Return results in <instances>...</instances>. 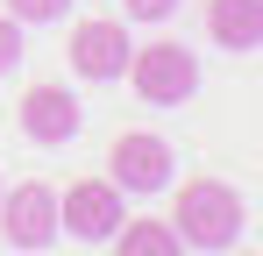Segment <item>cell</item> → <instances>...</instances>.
<instances>
[{"mask_svg":"<svg viewBox=\"0 0 263 256\" xmlns=\"http://www.w3.org/2000/svg\"><path fill=\"white\" fill-rule=\"evenodd\" d=\"M171 213H178L171 235L185 249H235L242 228H249V207H242V192H235L228 178H185Z\"/></svg>","mask_w":263,"mask_h":256,"instance_id":"cell-1","label":"cell"},{"mask_svg":"<svg viewBox=\"0 0 263 256\" xmlns=\"http://www.w3.org/2000/svg\"><path fill=\"white\" fill-rule=\"evenodd\" d=\"M128 85L149 107H185L199 93V57L185 43H142V50H128Z\"/></svg>","mask_w":263,"mask_h":256,"instance_id":"cell-2","label":"cell"},{"mask_svg":"<svg viewBox=\"0 0 263 256\" xmlns=\"http://www.w3.org/2000/svg\"><path fill=\"white\" fill-rule=\"evenodd\" d=\"M178 178V150L164 135H149V128H128V135H114V150H107V185L128 199V192H171Z\"/></svg>","mask_w":263,"mask_h":256,"instance_id":"cell-3","label":"cell"},{"mask_svg":"<svg viewBox=\"0 0 263 256\" xmlns=\"http://www.w3.org/2000/svg\"><path fill=\"white\" fill-rule=\"evenodd\" d=\"M121 228V192L107 178H79L57 192V235H79V242H107Z\"/></svg>","mask_w":263,"mask_h":256,"instance_id":"cell-4","label":"cell"},{"mask_svg":"<svg viewBox=\"0 0 263 256\" xmlns=\"http://www.w3.org/2000/svg\"><path fill=\"white\" fill-rule=\"evenodd\" d=\"M0 228L14 249H50L57 242V192L43 178H22L14 192H0Z\"/></svg>","mask_w":263,"mask_h":256,"instance_id":"cell-5","label":"cell"},{"mask_svg":"<svg viewBox=\"0 0 263 256\" xmlns=\"http://www.w3.org/2000/svg\"><path fill=\"white\" fill-rule=\"evenodd\" d=\"M71 71L92 85H107V79H121L128 71V29L121 22H107V14H92V22H71Z\"/></svg>","mask_w":263,"mask_h":256,"instance_id":"cell-6","label":"cell"},{"mask_svg":"<svg viewBox=\"0 0 263 256\" xmlns=\"http://www.w3.org/2000/svg\"><path fill=\"white\" fill-rule=\"evenodd\" d=\"M14 114H22V135H29L36 150H64V142L79 135V121H86V114H79V100H71L64 85H29Z\"/></svg>","mask_w":263,"mask_h":256,"instance_id":"cell-7","label":"cell"},{"mask_svg":"<svg viewBox=\"0 0 263 256\" xmlns=\"http://www.w3.org/2000/svg\"><path fill=\"white\" fill-rule=\"evenodd\" d=\"M206 36L220 50H256L263 43V0H206Z\"/></svg>","mask_w":263,"mask_h":256,"instance_id":"cell-8","label":"cell"},{"mask_svg":"<svg viewBox=\"0 0 263 256\" xmlns=\"http://www.w3.org/2000/svg\"><path fill=\"white\" fill-rule=\"evenodd\" d=\"M107 242H114V256H185V242L171 235V221H157V213H142V221H121Z\"/></svg>","mask_w":263,"mask_h":256,"instance_id":"cell-9","label":"cell"},{"mask_svg":"<svg viewBox=\"0 0 263 256\" xmlns=\"http://www.w3.org/2000/svg\"><path fill=\"white\" fill-rule=\"evenodd\" d=\"M64 7H71V0H7L14 22H64Z\"/></svg>","mask_w":263,"mask_h":256,"instance_id":"cell-10","label":"cell"},{"mask_svg":"<svg viewBox=\"0 0 263 256\" xmlns=\"http://www.w3.org/2000/svg\"><path fill=\"white\" fill-rule=\"evenodd\" d=\"M14 64H22V22H14V14L0 7V79H7Z\"/></svg>","mask_w":263,"mask_h":256,"instance_id":"cell-11","label":"cell"},{"mask_svg":"<svg viewBox=\"0 0 263 256\" xmlns=\"http://www.w3.org/2000/svg\"><path fill=\"white\" fill-rule=\"evenodd\" d=\"M121 14L142 22V29H157V22H171V14H178V0H121Z\"/></svg>","mask_w":263,"mask_h":256,"instance_id":"cell-12","label":"cell"},{"mask_svg":"<svg viewBox=\"0 0 263 256\" xmlns=\"http://www.w3.org/2000/svg\"><path fill=\"white\" fill-rule=\"evenodd\" d=\"M235 256H256V249H235Z\"/></svg>","mask_w":263,"mask_h":256,"instance_id":"cell-13","label":"cell"},{"mask_svg":"<svg viewBox=\"0 0 263 256\" xmlns=\"http://www.w3.org/2000/svg\"><path fill=\"white\" fill-rule=\"evenodd\" d=\"M0 192H7V185H0Z\"/></svg>","mask_w":263,"mask_h":256,"instance_id":"cell-14","label":"cell"}]
</instances>
